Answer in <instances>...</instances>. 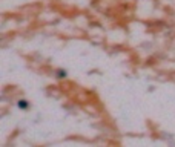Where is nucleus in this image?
<instances>
[{"mask_svg":"<svg viewBox=\"0 0 175 147\" xmlns=\"http://www.w3.org/2000/svg\"><path fill=\"white\" fill-rule=\"evenodd\" d=\"M16 106H17L19 110H23V112L31 110V103H29V100H26V98H19Z\"/></svg>","mask_w":175,"mask_h":147,"instance_id":"nucleus-1","label":"nucleus"},{"mask_svg":"<svg viewBox=\"0 0 175 147\" xmlns=\"http://www.w3.org/2000/svg\"><path fill=\"white\" fill-rule=\"evenodd\" d=\"M54 75H56V78H57V80H65V78H68V71L59 68V69H56Z\"/></svg>","mask_w":175,"mask_h":147,"instance_id":"nucleus-2","label":"nucleus"}]
</instances>
